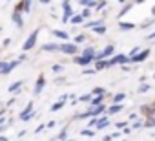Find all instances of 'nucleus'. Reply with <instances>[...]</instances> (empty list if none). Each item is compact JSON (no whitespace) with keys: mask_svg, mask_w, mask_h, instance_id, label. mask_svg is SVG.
Wrapping results in <instances>:
<instances>
[{"mask_svg":"<svg viewBox=\"0 0 155 141\" xmlns=\"http://www.w3.org/2000/svg\"><path fill=\"white\" fill-rule=\"evenodd\" d=\"M106 108H104V105H101V106H97V108H93L91 112H90V115H99V114H102Z\"/></svg>","mask_w":155,"mask_h":141,"instance_id":"nucleus-10","label":"nucleus"},{"mask_svg":"<svg viewBox=\"0 0 155 141\" xmlns=\"http://www.w3.org/2000/svg\"><path fill=\"white\" fill-rule=\"evenodd\" d=\"M130 60V55H115L110 62H108V66H111V64H124V62H128Z\"/></svg>","mask_w":155,"mask_h":141,"instance_id":"nucleus-3","label":"nucleus"},{"mask_svg":"<svg viewBox=\"0 0 155 141\" xmlns=\"http://www.w3.org/2000/svg\"><path fill=\"white\" fill-rule=\"evenodd\" d=\"M102 101H104V99H102V95H101V97H95V99L91 101V105H95V106H101V105H102Z\"/></svg>","mask_w":155,"mask_h":141,"instance_id":"nucleus-18","label":"nucleus"},{"mask_svg":"<svg viewBox=\"0 0 155 141\" xmlns=\"http://www.w3.org/2000/svg\"><path fill=\"white\" fill-rule=\"evenodd\" d=\"M124 97H126V95H124V94H117V95H115V97H113V103H115V105H119V103H120V101H122V99H124Z\"/></svg>","mask_w":155,"mask_h":141,"instance_id":"nucleus-17","label":"nucleus"},{"mask_svg":"<svg viewBox=\"0 0 155 141\" xmlns=\"http://www.w3.org/2000/svg\"><path fill=\"white\" fill-rule=\"evenodd\" d=\"M69 141H71V139H69Z\"/></svg>","mask_w":155,"mask_h":141,"instance_id":"nucleus-35","label":"nucleus"},{"mask_svg":"<svg viewBox=\"0 0 155 141\" xmlns=\"http://www.w3.org/2000/svg\"><path fill=\"white\" fill-rule=\"evenodd\" d=\"M75 40H77V42H82V40H84V35H79V37L75 39Z\"/></svg>","mask_w":155,"mask_h":141,"instance_id":"nucleus-32","label":"nucleus"},{"mask_svg":"<svg viewBox=\"0 0 155 141\" xmlns=\"http://www.w3.org/2000/svg\"><path fill=\"white\" fill-rule=\"evenodd\" d=\"M131 6H133V4H126V6H124V8H122V11H120V13H119V19H120V17H124V15H126V13H128V9H130V8H131Z\"/></svg>","mask_w":155,"mask_h":141,"instance_id":"nucleus-14","label":"nucleus"},{"mask_svg":"<svg viewBox=\"0 0 155 141\" xmlns=\"http://www.w3.org/2000/svg\"><path fill=\"white\" fill-rule=\"evenodd\" d=\"M17 66V62H11V64H6V62H0V74H9L11 70Z\"/></svg>","mask_w":155,"mask_h":141,"instance_id":"nucleus-4","label":"nucleus"},{"mask_svg":"<svg viewBox=\"0 0 155 141\" xmlns=\"http://www.w3.org/2000/svg\"><path fill=\"white\" fill-rule=\"evenodd\" d=\"M37 37H38V29H35L31 35H29V39H28V42L24 44V50H31L33 46H35V42H37Z\"/></svg>","mask_w":155,"mask_h":141,"instance_id":"nucleus-1","label":"nucleus"},{"mask_svg":"<svg viewBox=\"0 0 155 141\" xmlns=\"http://www.w3.org/2000/svg\"><path fill=\"white\" fill-rule=\"evenodd\" d=\"M95 132L93 130H82V136H93Z\"/></svg>","mask_w":155,"mask_h":141,"instance_id":"nucleus-28","label":"nucleus"},{"mask_svg":"<svg viewBox=\"0 0 155 141\" xmlns=\"http://www.w3.org/2000/svg\"><path fill=\"white\" fill-rule=\"evenodd\" d=\"M90 15H91V13H90V9H84V11H82V17H84V19H86V17H90Z\"/></svg>","mask_w":155,"mask_h":141,"instance_id":"nucleus-30","label":"nucleus"},{"mask_svg":"<svg viewBox=\"0 0 155 141\" xmlns=\"http://www.w3.org/2000/svg\"><path fill=\"white\" fill-rule=\"evenodd\" d=\"M119 28H120L122 31H128V29H133V28H135V24H131V22H120V24H119Z\"/></svg>","mask_w":155,"mask_h":141,"instance_id":"nucleus-9","label":"nucleus"},{"mask_svg":"<svg viewBox=\"0 0 155 141\" xmlns=\"http://www.w3.org/2000/svg\"><path fill=\"white\" fill-rule=\"evenodd\" d=\"M20 86H22V83H20V81H17L15 84H11V86H9V92H17Z\"/></svg>","mask_w":155,"mask_h":141,"instance_id":"nucleus-16","label":"nucleus"},{"mask_svg":"<svg viewBox=\"0 0 155 141\" xmlns=\"http://www.w3.org/2000/svg\"><path fill=\"white\" fill-rule=\"evenodd\" d=\"M93 31H97V33H106V28H104V26H99V28H95Z\"/></svg>","mask_w":155,"mask_h":141,"instance_id":"nucleus-26","label":"nucleus"},{"mask_svg":"<svg viewBox=\"0 0 155 141\" xmlns=\"http://www.w3.org/2000/svg\"><path fill=\"white\" fill-rule=\"evenodd\" d=\"M81 101H84V103H88V101H91V95H82V97H81Z\"/></svg>","mask_w":155,"mask_h":141,"instance_id":"nucleus-27","label":"nucleus"},{"mask_svg":"<svg viewBox=\"0 0 155 141\" xmlns=\"http://www.w3.org/2000/svg\"><path fill=\"white\" fill-rule=\"evenodd\" d=\"M148 57H150V50H142L140 53H137V55L131 57L130 60H131V62H142V60H146Z\"/></svg>","mask_w":155,"mask_h":141,"instance_id":"nucleus-2","label":"nucleus"},{"mask_svg":"<svg viewBox=\"0 0 155 141\" xmlns=\"http://www.w3.org/2000/svg\"><path fill=\"white\" fill-rule=\"evenodd\" d=\"M53 35L60 37V39H68V33H64V31H53Z\"/></svg>","mask_w":155,"mask_h":141,"instance_id":"nucleus-20","label":"nucleus"},{"mask_svg":"<svg viewBox=\"0 0 155 141\" xmlns=\"http://www.w3.org/2000/svg\"><path fill=\"white\" fill-rule=\"evenodd\" d=\"M64 101H66V97H62L58 103H55V105L51 106V110H58V108H62V106H64Z\"/></svg>","mask_w":155,"mask_h":141,"instance_id":"nucleus-12","label":"nucleus"},{"mask_svg":"<svg viewBox=\"0 0 155 141\" xmlns=\"http://www.w3.org/2000/svg\"><path fill=\"white\" fill-rule=\"evenodd\" d=\"M111 53H113V46H108V48L102 51V59H104V57H108V55H111Z\"/></svg>","mask_w":155,"mask_h":141,"instance_id":"nucleus-15","label":"nucleus"},{"mask_svg":"<svg viewBox=\"0 0 155 141\" xmlns=\"http://www.w3.org/2000/svg\"><path fill=\"white\" fill-rule=\"evenodd\" d=\"M60 50H62L64 53H75V51H77V46H75V44H62Z\"/></svg>","mask_w":155,"mask_h":141,"instance_id":"nucleus-5","label":"nucleus"},{"mask_svg":"<svg viewBox=\"0 0 155 141\" xmlns=\"http://www.w3.org/2000/svg\"><path fill=\"white\" fill-rule=\"evenodd\" d=\"M13 19H15V22H17L18 26H22V20H20V15H18V13H15V15H13Z\"/></svg>","mask_w":155,"mask_h":141,"instance_id":"nucleus-24","label":"nucleus"},{"mask_svg":"<svg viewBox=\"0 0 155 141\" xmlns=\"http://www.w3.org/2000/svg\"><path fill=\"white\" fill-rule=\"evenodd\" d=\"M150 39H155V31H153V33H151V35H150Z\"/></svg>","mask_w":155,"mask_h":141,"instance_id":"nucleus-33","label":"nucleus"},{"mask_svg":"<svg viewBox=\"0 0 155 141\" xmlns=\"http://www.w3.org/2000/svg\"><path fill=\"white\" fill-rule=\"evenodd\" d=\"M120 110H122V105H113L108 112H110V114H117V112H120Z\"/></svg>","mask_w":155,"mask_h":141,"instance_id":"nucleus-13","label":"nucleus"},{"mask_svg":"<svg viewBox=\"0 0 155 141\" xmlns=\"http://www.w3.org/2000/svg\"><path fill=\"white\" fill-rule=\"evenodd\" d=\"M44 50H60V46L58 44H46Z\"/></svg>","mask_w":155,"mask_h":141,"instance_id":"nucleus-21","label":"nucleus"},{"mask_svg":"<svg viewBox=\"0 0 155 141\" xmlns=\"http://www.w3.org/2000/svg\"><path fill=\"white\" fill-rule=\"evenodd\" d=\"M42 88H44V75L38 77V81H37V88H35V94H40Z\"/></svg>","mask_w":155,"mask_h":141,"instance_id":"nucleus-8","label":"nucleus"},{"mask_svg":"<svg viewBox=\"0 0 155 141\" xmlns=\"http://www.w3.org/2000/svg\"><path fill=\"white\" fill-rule=\"evenodd\" d=\"M108 66V62H104V60H99L97 62V70H102V68H106Z\"/></svg>","mask_w":155,"mask_h":141,"instance_id":"nucleus-23","label":"nucleus"},{"mask_svg":"<svg viewBox=\"0 0 155 141\" xmlns=\"http://www.w3.org/2000/svg\"><path fill=\"white\" fill-rule=\"evenodd\" d=\"M53 72H62V66H58V64H55V66H53Z\"/></svg>","mask_w":155,"mask_h":141,"instance_id":"nucleus-29","label":"nucleus"},{"mask_svg":"<svg viewBox=\"0 0 155 141\" xmlns=\"http://www.w3.org/2000/svg\"><path fill=\"white\" fill-rule=\"evenodd\" d=\"M151 15H155V6H153V9H151Z\"/></svg>","mask_w":155,"mask_h":141,"instance_id":"nucleus-34","label":"nucleus"},{"mask_svg":"<svg viewBox=\"0 0 155 141\" xmlns=\"http://www.w3.org/2000/svg\"><path fill=\"white\" fill-rule=\"evenodd\" d=\"M146 125H148V126H155V114L151 115V119H150V121H146Z\"/></svg>","mask_w":155,"mask_h":141,"instance_id":"nucleus-25","label":"nucleus"},{"mask_svg":"<svg viewBox=\"0 0 155 141\" xmlns=\"http://www.w3.org/2000/svg\"><path fill=\"white\" fill-rule=\"evenodd\" d=\"M91 60H95V59H91V57H84V55L75 59V62H77V64H82V66H84V64H90Z\"/></svg>","mask_w":155,"mask_h":141,"instance_id":"nucleus-7","label":"nucleus"},{"mask_svg":"<svg viewBox=\"0 0 155 141\" xmlns=\"http://www.w3.org/2000/svg\"><path fill=\"white\" fill-rule=\"evenodd\" d=\"M102 8H106V2H101V4H97V9H102Z\"/></svg>","mask_w":155,"mask_h":141,"instance_id":"nucleus-31","label":"nucleus"},{"mask_svg":"<svg viewBox=\"0 0 155 141\" xmlns=\"http://www.w3.org/2000/svg\"><path fill=\"white\" fill-rule=\"evenodd\" d=\"M62 8H64V11H66V13H64V22H68V19H69V17H71V13H73V11H71V6H69L68 2H64V4H62Z\"/></svg>","mask_w":155,"mask_h":141,"instance_id":"nucleus-6","label":"nucleus"},{"mask_svg":"<svg viewBox=\"0 0 155 141\" xmlns=\"http://www.w3.org/2000/svg\"><path fill=\"white\" fill-rule=\"evenodd\" d=\"M108 125H110V119H108V117H102V119L97 123V128H104V126H108Z\"/></svg>","mask_w":155,"mask_h":141,"instance_id":"nucleus-11","label":"nucleus"},{"mask_svg":"<svg viewBox=\"0 0 155 141\" xmlns=\"http://www.w3.org/2000/svg\"><path fill=\"white\" fill-rule=\"evenodd\" d=\"M82 19H84L82 15H75V17L71 19V22H73V24H79V22H82Z\"/></svg>","mask_w":155,"mask_h":141,"instance_id":"nucleus-19","label":"nucleus"},{"mask_svg":"<svg viewBox=\"0 0 155 141\" xmlns=\"http://www.w3.org/2000/svg\"><path fill=\"white\" fill-rule=\"evenodd\" d=\"M148 90H150V84H140L137 92H139V94H142V92H148Z\"/></svg>","mask_w":155,"mask_h":141,"instance_id":"nucleus-22","label":"nucleus"}]
</instances>
